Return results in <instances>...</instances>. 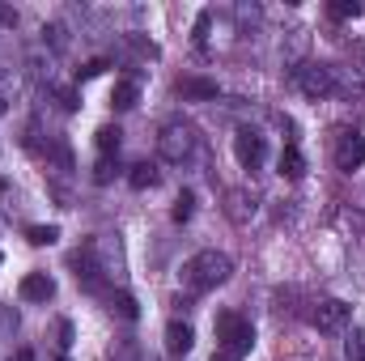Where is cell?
<instances>
[{
    "mask_svg": "<svg viewBox=\"0 0 365 361\" xmlns=\"http://www.w3.org/2000/svg\"><path fill=\"white\" fill-rule=\"evenodd\" d=\"M230 276H234V260H230L225 251H200V255H191L179 272L182 289H191V293H208V289L225 285Z\"/></svg>",
    "mask_w": 365,
    "mask_h": 361,
    "instance_id": "6da1fadb",
    "label": "cell"
},
{
    "mask_svg": "<svg viewBox=\"0 0 365 361\" xmlns=\"http://www.w3.org/2000/svg\"><path fill=\"white\" fill-rule=\"evenodd\" d=\"M217 349H221V361L251 357V349H255V327H251L242 315H234V310L217 315Z\"/></svg>",
    "mask_w": 365,
    "mask_h": 361,
    "instance_id": "7a4b0ae2",
    "label": "cell"
},
{
    "mask_svg": "<svg viewBox=\"0 0 365 361\" xmlns=\"http://www.w3.org/2000/svg\"><path fill=\"white\" fill-rule=\"evenodd\" d=\"M158 149H162V158H166L170 166H182V162H191V158H195L200 136H195V128H191L187 119H170V123H162Z\"/></svg>",
    "mask_w": 365,
    "mask_h": 361,
    "instance_id": "3957f363",
    "label": "cell"
},
{
    "mask_svg": "<svg viewBox=\"0 0 365 361\" xmlns=\"http://www.w3.org/2000/svg\"><path fill=\"white\" fill-rule=\"evenodd\" d=\"M293 86L306 98H327V93L336 90V77H331L327 64H297L293 68Z\"/></svg>",
    "mask_w": 365,
    "mask_h": 361,
    "instance_id": "277c9868",
    "label": "cell"
},
{
    "mask_svg": "<svg viewBox=\"0 0 365 361\" xmlns=\"http://www.w3.org/2000/svg\"><path fill=\"white\" fill-rule=\"evenodd\" d=\"M349 315H353V306H349L344 298H319L314 310H310V323H314L319 332H340V327L349 323Z\"/></svg>",
    "mask_w": 365,
    "mask_h": 361,
    "instance_id": "5b68a950",
    "label": "cell"
},
{
    "mask_svg": "<svg viewBox=\"0 0 365 361\" xmlns=\"http://www.w3.org/2000/svg\"><path fill=\"white\" fill-rule=\"evenodd\" d=\"M234 153H238V162H242L247 171H259V166H264V153H268V145H264V136H259V132H251V128H238V132H234Z\"/></svg>",
    "mask_w": 365,
    "mask_h": 361,
    "instance_id": "8992f818",
    "label": "cell"
},
{
    "mask_svg": "<svg viewBox=\"0 0 365 361\" xmlns=\"http://www.w3.org/2000/svg\"><path fill=\"white\" fill-rule=\"evenodd\" d=\"M361 162H365V136L361 132H340L336 136V166L353 175Z\"/></svg>",
    "mask_w": 365,
    "mask_h": 361,
    "instance_id": "52a82bcc",
    "label": "cell"
},
{
    "mask_svg": "<svg viewBox=\"0 0 365 361\" xmlns=\"http://www.w3.org/2000/svg\"><path fill=\"white\" fill-rule=\"evenodd\" d=\"M21 298L26 302H51L56 298V280L47 272H30V276H21Z\"/></svg>",
    "mask_w": 365,
    "mask_h": 361,
    "instance_id": "ba28073f",
    "label": "cell"
},
{
    "mask_svg": "<svg viewBox=\"0 0 365 361\" xmlns=\"http://www.w3.org/2000/svg\"><path fill=\"white\" fill-rule=\"evenodd\" d=\"M191 345H195V332H191V323H166V353H175V357H187L191 353Z\"/></svg>",
    "mask_w": 365,
    "mask_h": 361,
    "instance_id": "9c48e42d",
    "label": "cell"
},
{
    "mask_svg": "<svg viewBox=\"0 0 365 361\" xmlns=\"http://www.w3.org/2000/svg\"><path fill=\"white\" fill-rule=\"evenodd\" d=\"M73 268H77V285H86L90 293L102 289V268L90 260V251H86V255H73Z\"/></svg>",
    "mask_w": 365,
    "mask_h": 361,
    "instance_id": "30bf717a",
    "label": "cell"
},
{
    "mask_svg": "<svg viewBox=\"0 0 365 361\" xmlns=\"http://www.w3.org/2000/svg\"><path fill=\"white\" fill-rule=\"evenodd\" d=\"M179 93L182 98H195V102H208V98H217V81H208V77H179Z\"/></svg>",
    "mask_w": 365,
    "mask_h": 361,
    "instance_id": "8fae6325",
    "label": "cell"
},
{
    "mask_svg": "<svg viewBox=\"0 0 365 361\" xmlns=\"http://www.w3.org/2000/svg\"><path fill=\"white\" fill-rule=\"evenodd\" d=\"M158 183H162V171H158L153 162H136L132 175H128V187H132V191H149V187H158Z\"/></svg>",
    "mask_w": 365,
    "mask_h": 361,
    "instance_id": "7c38bea8",
    "label": "cell"
},
{
    "mask_svg": "<svg viewBox=\"0 0 365 361\" xmlns=\"http://www.w3.org/2000/svg\"><path fill=\"white\" fill-rule=\"evenodd\" d=\"M276 166H280V175H284V179H302V175H306V158H302V149H297V145H284V153H280V162H276Z\"/></svg>",
    "mask_w": 365,
    "mask_h": 361,
    "instance_id": "4fadbf2b",
    "label": "cell"
},
{
    "mask_svg": "<svg viewBox=\"0 0 365 361\" xmlns=\"http://www.w3.org/2000/svg\"><path fill=\"white\" fill-rule=\"evenodd\" d=\"M140 102V86L136 81H115V93H110V106L115 111H132Z\"/></svg>",
    "mask_w": 365,
    "mask_h": 361,
    "instance_id": "5bb4252c",
    "label": "cell"
},
{
    "mask_svg": "<svg viewBox=\"0 0 365 361\" xmlns=\"http://www.w3.org/2000/svg\"><path fill=\"white\" fill-rule=\"evenodd\" d=\"M110 310H115L119 319H128V323H132V319H140V306H136V298H132V293H115V298H110Z\"/></svg>",
    "mask_w": 365,
    "mask_h": 361,
    "instance_id": "9a60e30c",
    "label": "cell"
},
{
    "mask_svg": "<svg viewBox=\"0 0 365 361\" xmlns=\"http://www.w3.org/2000/svg\"><path fill=\"white\" fill-rule=\"evenodd\" d=\"M98 153L102 158L119 153V128H98Z\"/></svg>",
    "mask_w": 365,
    "mask_h": 361,
    "instance_id": "2e32d148",
    "label": "cell"
},
{
    "mask_svg": "<svg viewBox=\"0 0 365 361\" xmlns=\"http://www.w3.org/2000/svg\"><path fill=\"white\" fill-rule=\"evenodd\" d=\"M26 238H30L34 247H51V243L60 238V230H56V225H30V230H26Z\"/></svg>",
    "mask_w": 365,
    "mask_h": 361,
    "instance_id": "e0dca14e",
    "label": "cell"
},
{
    "mask_svg": "<svg viewBox=\"0 0 365 361\" xmlns=\"http://www.w3.org/2000/svg\"><path fill=\"white\" fill-rule=\"evenodd\" d=\"M344 361H365V332L361 327L344 340Z\"/></svg>",
    "mask_w": 365,
    "mask_h": 361,
    "instance_id": "ac0fdd59",
    "label": "cell"
},
{
    "mask_svg": "<svg viewBox=\"0 0 365 361\" xmlns=\"http://www.w3.org/2000/svg\"><path fill=\"white\" fill-rule=\"evenodd\" d=\"M191 213H195V195H191V191H182L179 200H175V208H170V217H175V221H191Z\"/></svg>",
    "mask_w": 365,
    "mask_h": 361,
    "instance_id": "d6986e66",
    "label": "cell"
},
{
    "mask_svg": "<svg viewBox=\"0 0 365 361\" xmlns=\"http://www.w3.org/2000/svg\"><path fill=\"white\" fill-rule=\"evenodd\" d=\"M327 13H331L336 21H349V17H361V4H357V0H336Z\"/></svg>",
    "mask_w": 365,
    "mask_h": 361,
    "instance_id": "ffe728a7",
    "label": "cell"
},
{
    "mask_svg": "<svg viewBox=\"0 0 365 361\" xmlns=\"http://www.w3.org/2000/svg\"><path fill=\"white\" fill-rule=\"evenodd\" d=\"M98 73H106V60H90L86 68H77V81H93Z\"/></svg>",
    "mask_w": 365,
    "mask_h": 361,
    "instance_id": "44dd1931",
    "label": "cell"
},
{
    "mask_svg": "<svg viewBox=\"0 0 365 361\" xmlns=\"http://www.w3.org/2000/svg\"><path fill=\"white\" fill-rule=\"evenodd\" d=\"M208 21H212V13H200V17H195V43L208 39Z\"/></svg>",
    "mask_w": 365,
    "mask_h": 361,
    "instance_id": "7402d4cb",
    "label": "cell"
},
{
    "mask_svg": "<svg viewBox=\"0 0 365 361\" xmlns=\"http://www.w3.org/2000/svg\"><path fill=\"white\" fill-rule=\"evenodd\" d=\"M9 361H34V353H30V349H17V353H13Z\"/></svg>",
    "mask_w": 365,
    "mask_h": 361,
    "instance_id": "603a6c76",
    "label": "cell"
},
{
    "mask_svg": "<svg viewBox=\"0 0 365 361\" xmlns=\"http://www.w3.org/2000/svg\"><path fill=\"white\" fill-rule=\"evenodd\" d=\"M0 115H4V98H0Z\"/></svg>",
    "mask_w": 365,
    "mask_h": 361,
    "instance_id": "cb8c5ba5",
    "label": "cell"
},
{
    "mask_svg": "<svg viewBox=\"0 0 365 361\" xmlns=\"http://www.w3.org/2000/svg\"><path fill=\"white\" fill-rule=\"evenodd\" d=\"M60 361H68V357H60Z\"/></svg>",
    "mask_w": 365,
    "mask_h": 361,
    "instance_id": "d4e9b609",
    "label": "cell"
}]
</instances>
